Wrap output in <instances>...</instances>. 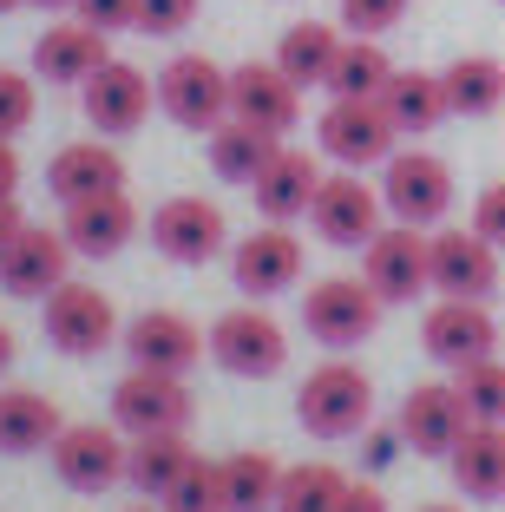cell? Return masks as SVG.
<instances>
[{"label":"cell","instance_id":"1","mask_svg":"<svg viewBox=\"0 0 505 512\" xmlns=\"http://www.w3.org/2000/svg\"><path fill=\"white\" fill-rule=\"evenodd\" d=\"M296 421L315 440H355L374 421V381L355 362H322L309 368V381L296 388Z\"/></svg>","mask_w":505,"mask_h":512},{"label":"cell","instance_id":"2","mask_svg":"<svg viewBox=\"0 0 505 512\" xmlns=\"http://www.w3.org/2000/svg\"><path fill=\"white\" fill-rule=\"evenodd\" d=\"M387 302L368 289V276H322V283H309V296H302V329H309V342L322 348H361L374 335V322H381Z\"/></svg>","mask_w":505,"mask_h":512},{"label":"cell","instance_id":"3","mask_svg":"<svg viewBox=\"0 0 505 512\" xmlns=\"http://www.w3.org/2000/svg\"><path fill=\"white\" fill-rule=\"evenodd\" d=\"M315 145L342 171H368V165H387V158H394L401 132H394L381 99H328V112L315 119Z\"/></svg>","mask_w":505,"mask_h":512},{"label":"cell","instance_id":"4","mask_svg":"<svg viewBox=\"0 0 505 512\" xmlns=\"http://www.w3.org/2000/svg\"><path fill=\"white\" fill-rule=\"evenodd\" d=\"M158 112L184 132H217L230 119V73L210 53H178L158 73Z\"/></svg>","mask_w":505,"mask_h":512},{"label":"cell","instance_id":"5","mask_svg":"<svg viewBox=\"0 0 505 512\" xmlns=\"http://www.w3.org/2000/svg\"><path fill=\"white\" fill-rule=\"evenodd\" d=\"M204 342H210V362L237 381H269L289 362V335L269 309H223Z\"/></svg>","mask_w":505,"mask_h":512},{"label":"cell","instance_id":"6","mask_svg":"<svg viewBox=\"0 0 505 512\" xmlns=\"http://www.w3.org/2000/svg\"><path fill=\"white\" fill-rule=\"evenodd\" d=\"M40 329H46V342L60 348V355L86 362V355H105V348H112V335H119V309H112L105 289L66 276V283L40 302Z\"/></svg>","mask_w":505,"mask_h":512},{"label":"cell","instance_id":"7","mask_svg":"<svg viewBox=\"0 0 505 512\" xmlns=\"http://www.w3.org/2000/svg\"><path fill=\"white\" fill-rule=\"evenodd\" d=\"M309 224H315V237H322V243L368 250V243L387 230L381 184H368L361 171H328L322 191H315V204H309Z\"/></svg>","mask_w":505,"mask_h":512},{"label":"cell","instance_id":"8","mask_svg":"<svg viewBox=\"0 0 505 512\" xmlns=\"http://www.w3.org/2000/svg\"><path fill=\"white\" fill-rule=\"evenodd\" d=\"M381 204L394 224L433 230L453 211V171H446V158H433V151H394L381 165Z\"/></svg>","mask_w":505,"mask_h":512},{"label":"cell","instance_id":"9","mask_svg":"<svg viewBox=\"0 0 505 512\" xmlns=\"http://www.w3.org/2000/svg\"><path fill=\"white\" fill-rule=\"evenodd\" d=\"M191 388H184V375H158V368H132V375H119V388H112V427L119 434H184L191 427Z\"/></svg>","mask_w":505,"mask_h":512},{"label":"cell","instance_id":"10","mask_svg":"<svg viewBox=\"0 0 505 512\" xmlns=\"http://www.w3.org/2000/svg\"><path fill=\"white\" fill-rule=\"evenodd\" d=\"M46 460H53V473H60V486H73V493H105V486L125 480V460H132V447H125V434L112 421H66L60 440L46 447Z\"/></svg>","mask_w":505,"mask_h":512},{"label":"cell","instance_id":"11","mask_svg":"<svg viewBox=\"0 0 505 512\" xmlns=\"http://www.w3.org/2000/svg\"><path fill=\"white\" fill-rule=\"evenodd\" d=\"M79 106H86V125L99 138H132L138 125L151 119V106H158V79H145L125 60H105L99 73L79 86Z\"/></svg>","mask_w":505,"mask_h":512},{"label":"cell","instance_id":"12","mask_svg":"<svg viewBox=\"0 0 505 512\" xmlns=\"http://www.w3.org/2000/svg\"><path fill=\"white\" fill-rule=\"evenodd\" d=\"M427 230L414 224H387L381 237L361 250V276H368V289L381 302H414L433 289V263H427Z\"/></svg>","mask_w":505,"mask_h":512},{"label":"cell","instance_id":"13","mask_svg":"<svg viewBox=\"0 0 505 512\" xmlns=\"http://www.w3.org/2000/svg\"><path fill=\"white\" fill-rule=\"evenodd\" d=\"M230 119L256 125V132H269V138H289L296 119H302V86L276 60H243L237 73H230Z\"/></svg>","mask_w":505,"mask_h":512},{"label":"cell","instance_id":"14","mask_svg":"<svg viewBox=\"0 0 505 512\" xmlns=\"http://www.w3.org/2000/svg\"><path fill=\"white\" fill-rule=\"evenodd\" d=\"M66 270H73V243H66V230L27 224L7 250H0V289L20 296V302H46L66 283Z\"/></svg>","mask_w":505,"mask_h":512},{"label":"cell","instance_id":"15","mask_svg":"<svg viewBox=\"0 0 505 512\" xmlns=\"http://www.w3.org/2000/svg\"><path fill=\"white\" fill-rule=\"evenodd\" d=\"M427 263H433V289L446 302H486L499 289V250L479 230H433Z\"/></svg>","mask_w":505,"mask_h":512},{"label":"cell","instance_id":"16","mask_svg":"<svg viewBox=\"0 0 505 512\" xmlns=\"http://www.w3.org/2000/svg\"><path fill=\"white\" fill-rule=\"evenodd\" d=\"M230 276H237V289L250 302H269V296H283V289L302 283V243L289 224H263L250 230V237L230 250Z\"/></svg>","mask_w":505,"mask_h":512},{"label":"cell","instance_id":"17","mask_svg":"<svg viewBox=\"0 0 505 512\" xmlns=\"http://www.w3.org/2000/svg\"><path fill=\"white\" fill-rule=\"evenodd\" d=\"M401 440L414 453H427V460H446V453L466 440V427H473V414H466L460 388L453 381H420V388H407L401 401Z\"/></svg>","mask_w":505,"mask_h":512},{"label":"cell","instance_id":"18","mask_svg":"<svg viewBox=\"0 0 505 512\" xmlns=\"http://www.w3.org/2000/svg\"><path fill=\"white\" fill-rule=\"evenodd\" d=\"M420 342L440 368H466V362H486L499 355V322H492L486 302H433L427 322H420Z\"/></svg>","mask_w":505,"mask_h":512},{"label":"cell","instance_id":"19","mask_svg":"<svg viewBox=\"0 0 505 512\" xmlns=\"http://www.w3.org/2000/svg\"><path fill=\"white\" fill-rule=\"evenodd\" d=\"M204 335H197L191 316H178V309H145L138 322H125V355H132V368H158V375H191L197 362H204Z\"/></svg>","mask_w":505,"mask_h":512},{"label":"cell","instance_id":"20","mask_svg":"<svg viewBox=\"0 0 505 512\" xmlns=\"http://www.w3.org/2000/svg\"><path fill=\"white\" fill-rule=\"evenodd\" d=\"M151 243H158L171 263H210V256L230 243V224L210 197H164L151 211Z\"/></svg>","mask_w":505,"mask_h":512},{"label":"cell","instance_id":"21","mask_svg":"<svg viewBox=\"0 0 505 512\" xmlns=\"http://www.w3.org/2000/svg\"><path fill=\"white\" fill-rule=\"evenodd\" d=\"M60 230H66V243H73V256H119L125 243L138 237V204L125 191L79 197V204H66Z\"/></svg>","mask_w":505,"mask_h":512},{"label":"cell","instance_id":"22","mask_svg":"<svg viewBox=\"0 0 505 512\" xmlns=\"http://www.w3.org/2000/svg\"><path fill=\"white\" fill-rule=\"evenodd\" d=\"M112 60V40L86 20H60V27H46L33 40V73L53 79V86H86L99 66Z\"/></svg>","mask_w":505,"mask_h":512},{"label":"cell","instance_id":"23","mask_svg":"<svg viewBox=\"0 0 505 512\" xmlns=\"http://www.w3.org/2000/svg\"><path fill=\"white\" fill-rule=\"evenodd\" d=\"M250 191H256V211H263L269 224H296V217H309L315 191H322V165H315L309 151L283 145V151L263 165V178H256Z\"/></svg>","mask_w":505,"mask_h":512},{"label":"cell","instance_id":"24","mask_svg":"<svg viewBox=\"0 0 505 512\" xmlns=\"http://www.w3.org/2000/svg\"><path fill=\"white\" fill-rule=\"evenodd\" d=\"M46 191L60 197V204L125 191V158L112 145H60V158L46 165Z\"/></svg>","mask_w":505,"mask_h":512},{"label":"cell","instance_id":"25","mask_svg":"<svg viewBox=\"0 0 505 512\" xmlns=\"http://www.w3.org/2000/svg\"><path fill=\"white\" fill-rule=\"evenodd\" d=\"M446 473H453V486H460L466 499H486V506L505 499V427L473 421L466 440L446 453Z\"/></svg>","mask_w":505,"mask_h":512},{"label":"cell","instance_id":"26","mask_svg":"<svg viewBox=\"0 0 505 512\" xmlns=\"http://www.w3.org/2000/svg\"><path fill=\"white\" fill-rule=\"evenodd\" d=\"M381 106H387V119H394V132H401V138H427L440 119H453L446 79L440 73H420V66L394 73V86L381 92Z\"/></svg>","mask_w":505,"mask_h":512},{"label":"cell","instance_id":"27","mask_svg":"<svg viewBox=\"0 0 505 512\" xmlns=\"http://www.w3.org/2000/svg\"><path fill=\"white\" fill-rule=\"evenodd\" d=\"M60 407L33 388H0V453H46L60 440Z\"/></svg>","mask_w":505,"mask_h":512},{"label":"cell","instance_id":"28","mask_svg":"<svg viewBox=\"0 0 505 512\" xmlns=\"http://www.w3.org/2000/svg\"><path fill=\"white\" fill-rule=\"evenodd\" d=\"M342 46L348 40L328 27V20H296V27L276 40V66L309 92V86H328V73H335V60H342Z\"/></svg>","mask_w":505,"mask_h":512},{"label":"cell","instance_id":"29","mask_svg":"<svg viewBox=\"0 0 505 512\" xmlns=\"http://www.w3.org/2000/svg\"><path fill=\"white\" fill-rule=\"evenodd\" d=\"M276 151H283V138L256 132V125H243V119H223L217 132H210V171H217L223 184H256Z\"/></svg>","mask_w":505,"mask_h":512},{"label":"cell","instance_id":"30","mask_svg":"<svg viewBox=\"0 0 505 512\" xmlns=\"http://www.w3.org/2000/svg\"><path fill=\"white\" fill-rule=\"evenodd\" d=\"M191 460H197V453H191V440H184V434H138L132 440V460H125V480H132L145 499H164L171 486L184 480Z\"/></svg>","mask_w":505,"mask_h":512},{"label":"cell","instance_id":"31","mask_svg":"<svg viewBox=\"0 0 505 512\" xmlns=\"http://www.w3.org/2000/svg\"><path fill=\"white\" fill-rule=\"evenodd\" d=\"M440 79L460 119H486V112L505 106V60H492V53H460Z\"/></svg>","mask_w":505,"mask_h":512},{"label":"cell","instance_id":"32","mask_svg":"<svg viewBox=\"0 0 505 512\" xmlns=\"http://www.w3.org/2000/svg\"><path fill=\"white\" fill-rule=\"evenodd\" d=\"M276 493H283V460L276 453H230L223 460V499L230 512H276Z\"/></svg>","mask_w":505,"mask_h":512},{"label":"cell","instance_id":"33","mask_svg":"<svg viewBox=\"0 0 505 512\" xmlns=\"http://www.w3.org/2000/svg\"><path fill=\"white\" fill-rule=\"evenodd\" d=\"M394 73H401V66L381 53V40H348L322 92H335V99H381V92L394 86Z\"/></svg>","mask_w":505,"mask_h":512},{"label":"cell","instance_id":"34","mask_svg":"<svg viewBox=\"0 0 505 512\" xmlns=\"http://www.w3.org/2000/svg\"><path fill=\"white\" fill-rule=\"evenodd\" d=\"M348 493L342 467L328 460H309V467H283V493H276V512H335Z\"/></svg>","mask_w":505,"mask_h":512},{"label":"cell","instance_id":"35","mask_svg":"<svg viewBox=\"0 0 505 512\" xmlns=\"http://www.w3.org/2000/svg\"><path fill=\"white\" fill-rule=\"evenodd\" d=\"M453 388H460V401H466V414H473V421L505 427V362H499V355L453 368Z\"/></svg>","mask_w":505,"mask_h":512},{"label":"cell","instance_id":"36","mask_svg":"<svg viewBox=\"0 0 505 512\" xmlns=\"http://www.w3.org/2000/svg\"><path fill=\"white\" fill-rule=\"evenodd\" d=\"M158 506L164 512H230V499H223V460H191L184 480L171 486Z\"/></svg>","mask_w":505,"mask_h":512},{"label":"cell","instance_id":"37","mask_svg":"<svg viewBox=\"0 0 505 512\" xmlns=\"http://www.w3.org/2000/svg\"><path fill=\"white\" fill-rule=\"evenodd\" d=\"M407 7L414 0H342V27L355 40H381V33H394L407 20Z\"/></svg>","mask_w":505,"mask_h":512},{"label":"cell","instance_id":"38","mask_svg":"<svg viewBox=\"0 0 505 512\" xmlns=\"http://www.w3.org/2000/svg\"><path fill=\"white\" fill-rule=\"evenodd\" d=\"M33 125V79L0 66V138H20Z\"/></svg>","mask_w":505,"mask_h":512},{"label":"cell","instance_id":"39","mask_svg":"<svg viewBox=\"0 0 505 512\" xmlns=\"http://www.w3.org/2000/svg\"><path fill=\"white\" fill-rule=\"evenodd\" d=\"M197 20V0H138V33H151V40H178V33H191Z\"/></svg>","mask_w":505,"mask_h":512},{"label":"cell","instance_id":"40","mask_svg":"<svg viewBox=\"0 0 505 512\" xmlns=\"http://www.w3.org/2000/svg\"><path fill=\"white\" fill-rule=\"evenodd\" d=\"M473 230L492 243V250H505V178L473 197Z\"/></svg>","mask_w":505,"mask_h":512},{"label":"cell","instance_id":"41","mask_svg":"<svg viewBox=\"0 0 505 512\" xmlns=\"http://www.w3.org/2000/svg\"><path fill=\"white\" fill-rule=\"evenodd\" d=\"M73 14L99 33H125V27H138V0H79Z\"/></svg>","mask_w":505,"mask_h":512},{"label":"cell","instance_id":"42","mask_svg":"<svg viewBox=\"0 0 505 512\" xmlns=\"http://www.w3.org/2000/svg\"><path fill=\"white\" fill-rule=\"evenodd\" d=\"M361 440H368V447H361V453H368V460H361V467H368V473L394 467V447H401V427H394V434H381V427H368V434H361Z\"/></svg>","mask_w":505,"mask_h":512},{"label":"cell","instance_id":"43","mask_svg":"<svg viewBox=\"0 0 505 512\" xmlns=\"http://www.w3.org/2000/svg\"><path fill=\"white\" fill-rule=\"evenodd\" d=\"M335 512H387V493L374 480H348V493H342V506Z\"/></svg>","mask_w":505,"mask_h":512},{"label":"cell","instance_id":"44","mask_svg":"<svg viewBox=\"0 0 505 512\" xmlns=\"http://www.w3.org/2000/svg\"><path fill=\"white\" fill-rule=\"evenodd\" d=\"M20 191V151L14 138H0V197H14Z\"/></svg>","mask_w":505,"mask_h":512},{"label":"cell","instance_id":"45","mask_svg":"<svg viewBox=\"0 0 505 512\" xmlns=\"http://www.w3.org/2000/svg\"><path fill=\"white\" fill-rule=\"evenodd\" d=\"M20 230H27V217H20V197H0V250H7Z\"/></svg>","mask_w":505,"mask_h":512},{"label":"cell","instance_id":"46","mask_svg":"<svg viewBox=\"0 0 505 512\" xmlns=\"http://www.w3.org/2000/svg\"><path fill=\"white\" fill-rule=\"evenodd\" d=\"M7 368H14V329L0 322V375H7Z\"/></svg>","mask_w":505,"mask_h":512},{"label":"cell","instance_id":"47","mask_svg":"<svg viewBox=\"0 0 505 512\" xmlns=\"http://www.w3.org/2000/svg\"><path fill=\"white\" fill-rule=\"evenodd\" d=\"M14 7H33V0H0V14H14Z\"/></svg>","mask_w":505,"mask_h":512},{"label":"cell","instance_id":"48","mask_svg":"<svg viewBox=\"0 0 505 512\" xmlns=\"http://www.w3.org/2000/svg\"><path fill=\"white\" fill-rule=\"evenodd\" d=\"M125 512H164V506H158V499H145V506H125Z\"/></svg>","mask_w":505,"mask_h":512},{"label":"cell","instance_id":"49","mask_svg":"<svg viewBox=\"0 0 505 512\" xmlns=\"http://www.w3.org/2000/svg\"><path fill=\"white\" fill-rule=\"evenodd\" d=\"M33 7H79V0H33Z\"/></svg>","mask_w":505,"mask_h":512},{"label":"cell","instance_id":"50","mask_svg":"<svg viewBox=\"0 0 505 512\" xmlns=\"http://www.w3.org/2000/svg\"><path fill=\"white\" fill-rule=\"evenodd\" d=\"M420 512H460V506H420Z\"/></svg>","mask_w":505,"mask_h":512},{"label":"cell","instance_id":"51","mask_svg":"<svg viewBox=\"0 0 505 512\" xmlns=\"http://www.w3.org/2000/svg\"><path fill=\"white\" fill-rule=\"evenodd\" d=\"M499 7H505V0H499Z\"/></svg>","mask_w":505,"mask_h":512}]
</instances>
